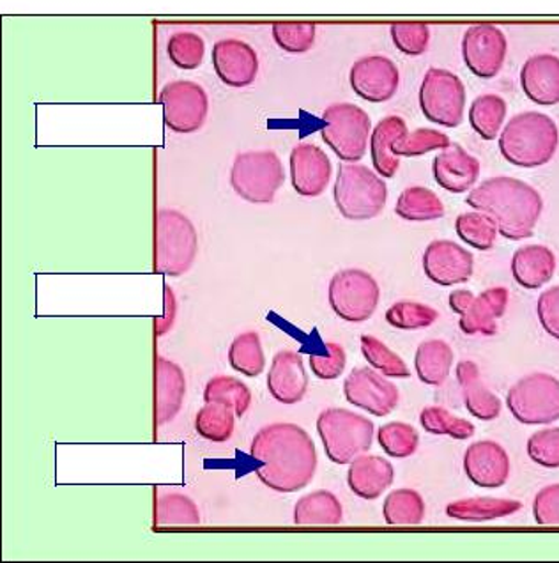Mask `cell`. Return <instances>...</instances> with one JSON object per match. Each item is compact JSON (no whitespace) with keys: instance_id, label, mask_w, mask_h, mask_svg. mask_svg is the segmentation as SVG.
I'll use <instances>...</instances> for the list:
<instances>
[{"instance_id":"cell-1","label":"cell","mask_w":559,"mask_h":563,"mask_svg":"<svg viewBox=\"0 0 559 563\" xmlns=\"http://www.w3.org/2000/svg\"><path fill=\"white\" fill-rule=\"evenodd\" d=\"M257 477L277 493H298L314 481L318 457L314 440L295 423H269L251 440Z\"/></svg>"},{"instance_id":"cell-2","label":"cell","mask_w":559,"mask_h":563,"mask_svg":"<svg viewBox=\"0 0 559 563\" xmlns=\"http://www.w3.org/2000/svg\"><path fill=\"white\" fill-rule=\"evenodd\" d=\"M466 205L489 214L496 223L500 236L510 241L532 238L544 213L540 191L529 183L510 176L480 183L469 191Z\"/></svg>"},{"instance_id":"cell-3","label":"cell","mask_w":559,"mask_h":563,"mask_svg":"<svg viewBox=\"0 0 559 563\" xmlns=\"http://www.w3.org/2000/svg\"><path fill=\"white\" fill-rule=\"evenodd\" d=\"M500 153L508 164L538 168L555 158L559 147V128L550 115L528 110L510 119L501 130Z\"/></svg>"},{"instance_id":"cell-4","label":"cell","mask_w":559,"mask_h":563,"mask_svg":"<svg viewBox=\"0 0 559 563\" xmlns=\"http://www.w3.org/2000/svg\"><path fill=\"white\" fill-rule=\"evenodd\" d=\"M333 199L344 219L353 222L372 220L387 208V183L367 165L344 162L338 167Z\"/></svg>"},{"instance_id":"cell-5","label":"cell","mask_w":559,"mask_h":563,"mask_svg":"<svg viewBox=\"0 0 559 563\" xmlns=\"http://www.w3.org/2000/svg\"><path fill=\"white\" fill-rule=\"evenodd\" d=\"M199 252L197 229L178 209H159L155 217V272L182 277L195 264Z\"/></svg>"},{"instance_id":"cell-6","label":"cell","mask_w":559,"mask_h":563,"mask_svg":"<svg viewBox=\"0 0 559 563\" xmlns=\"http://www.w3.org/2000/svg\"><path fill=\"white\" fill-rule=\"evenodd\" d=\"M317 432L327 460L344 466L369 452L376 426L370 418L349 409L327 408L318 415Z\"/></svg>"},{"instance_id":"cell-7","label":"cell","mask_w":559,"mask_h":563,"mask_svg":"<svg viewBox=\"0 0 559 563\" xmlns=\"http://www.w3.org/2000/svg\"><path fill=\"white\" fill-rule=\"evenodd\" d=\"M283 181L286 170L275 151H245L234 158L231 187L250 205H271Z\"/></svg>"},{"instance_id":"cell-8","label":"cell","mask_w":559,"mask_h":563,"mask_svg":"<svg viewBox=\"0 0 559 563\" xmlns=\"http://www.w3.org/2000/svg\"><path fill=\"white\" fill-rule=\"evenodd\" d=\"M372 121L355 103H333L323 112L321 136L342 162H359L367 155Z\"/></svg>"},{"instance_id":"cell-9","label":"cell","mask_w":559,"mask_h":563,"mask_svg":"<svg viewBox=\"0 0 559 563\" xmlns=\"http://www.w3.org/2000/svg\"><path fill=\"white\" fill-rule=\"evenodd\" d=\"M506 408L524 426H550L559 420V379L552 374L521 377L506 394Z\"/></svg>"},{"instance_id":"cell-10","label":"cell","mask_w":559,"mask_h":563,"mask_svg":"<svg viewBox=\"0 0 559 563\" xmlns=\"http://www.w3.org/2000/svg\"><path fill=\"white\" fill-rule=\"evenodd\" d=\"M468 92L454 71L431 68L420 86V109L423 115L443 128H459L465 121Z\"/></svg>"},{"instance_id":"cell-11","label":"cell","mask_w":559,"mask_h":563,"mask_svg":"<svg viewBox=\"0 0 559 563\" xmlns=\"http://www.w3.org/2000/svg\"><path fill=\"white\" fill-rule=\"evenodd\" d=\"M333 312L347 323H365L372 318L381 300V289L369 272L342 269L333 275L327 289Z\"/></svg>"},{"instance_id":"cell-12","label":"cell","mask_w":559,"mask_h":563,"mask_svg":"<svg viewBox=\"0 0 559 563\" xmlns=\"http://www.w3.org/2000/svg\"><path fill=\"white\" fill-rule=\"evenodd\" d=\"M165 124L176 133H195L210 114V98L201 84L193 80H170L159 91Z\"/></svg>"},{"instance_id":"cell-13","label":"cell","mask_w":559,"mask_h":563,"mask_svg":"<svg viewBox=\"0 0 559 563\" xmlns=\"http://www.w3.org/2000/svg\"><path fill=\"white\" fill-rule=\"evenodd\" d=\"M508 55V40L505 32L491 23L473 25L462 37V57L474 77L494 78L505 66Z\"/></svg>"},{"instance_id":"cell-14","label":"cell","mask_w":559,"mask_h":563,"mask_svg":"<svg viewBox=\"0 0 559 563\" xmlns=\"http://www.w3.org/2000/svg\"><path fill=\"white\" fill-rule=\"evenodd\" d=\"M344 396L349 405L364 409L373 417H388L401 402L396 385L376 368L359 367L344 382Z\"/></svg>"},{"instance_id":"cell-15","label":"cell","mask_w":559,"mask_h":563,"mask_svg":"<svg viewBox=\"0 0 559 563\" xmlns=\"http://www.w3.org/2000/svg\"><path fill=\"white\" fill-rule=\"evenodd\" d=\"M353 91L369 103H387L401 87V71L384 55H365L350 68Z\"/></svg>"},{"instance_id":"cell-16","label":"cell","mask_w":559,"mask_h":563,"mask_svg":"<svg viewBox=\"0 0 559 563\" xmlns=\"http://www.w3.org/2000/svg\"><path fill=\"white\" fill-rule=\"evenodd\" d=\"M423 272L436 286H460L473 277L474 257L455 241L436 240L425 249Z\"/></svg>"},{"instance_id":"cell-17","label":"cell","mask_w":559,"mask_h":563,"mask_svg":"<svg viewBox=\"0 0 559 563\" xmlns=\"http://www.w3.org/2000/svg\"><path fill=\"white\" fill-rule=\"evenodd\" d=\"M291 183L295 194L301 197L323 196L329 187L333 165L329 156L321 147L309 142H301L291 151Z\"/></svg>"},{"instance_id":"cell-18","label":"cell","mask_w":559,"mask_h":563,"mask_svg":"<svg viewBox=\"0 0 559 563\" xmlns=\"http://www.w3.org/2000/svg\"><path fill=\"white\" fill-rule=\"evenodd\" d=\"M259 55L243 40L225 37L214 43L213 68L225 86L234 89L251 86L259 75Z\"/></svg>"},{"instance_id":"cell-19","label":"cell","mask_w":559,"mask_h":563,"mask_svg":"<svg viewBox=\"0 0 559 563\" xmlns=\"http://www.w3.org/2000/svg\"><path fill=\"white\" fill-rule=\"evenodd\" d=\"M465 472L474 486L500 489L508 482L512 472L508 452L497 441H474L466 450Z\"/></svg>"},{"instance_id":"cell-20","label":"cell","mask_w":559,"mask_h":563,"mask_svg":"<svg viewBox=\"0 0 559 563\" xmlns=\"http://www.w3.org/2000/svg\"><path fill=\"white\" fill-rule=\"evenodd\" d=\"M269 394L280 405H298L309 391V374L300 353L283 350L275 355L268 373Z\"/></svg>"},{"instance_id":"cell-21","label":"cell","mask_w":559,"mask_h":563,"mask_svg":"<svg viewBox=\"0 0 559 563\" xmlns=\"http://www.w3.org/2000/svg\"><path fill=\"white\" fill-rule=\"evenodd\" d=\"M480 162L460 144H450L434 158L433 174L437 185L450 194L471 191L480 179Z\"/></svg>"},{"instance_id":"cell-22","label":"cell","mask_w":559,"mask_h":563,"mask_svg":"<svg viewBox=\"0 0 559 563\" xmlns=\"http://www.w3.org/2000/svg\"><path fill=\"white\" fill-rule=\"evenodd\" d=\"M521 87L529 101L540 107L559 104V57L537 54L529 57L521 69Z\"/></svg>"},{"instance_id":"cell-23","label":"cell","mask_w":559,"mask_h":563,"mask_svg":"<svg viewBox=\"0 0 559 563\" xmlns=\"http://www.w3.org/2000/svg\"><path fill=\"white\" fill-rule=\"evenodd\" d=\"M187 394V377L178 364L158 356L155 362V423L172 422L181 411Z\"/></svg>"},{"instance_id":"cell-24","label":"cell","mask_w":559,"mask_h":563,"mask_svg":"<svg viewBox=\"0 0 559 563\" xmlns=\"http://www.w3.org/2000/svg\"><path fill=\"white\" fill-rule=\"evenodd\" d=\"M455 376L459 382L462 399H465L466 409L482 422H492L500 417L503 411V402L489 386L483 383L480 367L471 360H462L457 368Z\"/></svg>"},{"instance_id":"cell-25","label":"cell","mask_w":559,"mask_h":563,"mask_svg":"<svg viewBox=\"0 0 559 563\" xmlns=\"http://www.w3.org/2000/svg\"><path fill=\"white\" fill-rule=\"evenodd\" d=\"M506 287H491L474 296L473 303L460 316L459 327L466 335L491 336L497 332V321L508 309Z\"/></svg>"},{"instance_id":"cell-26","label":"cell","mask_w":559,"mask_h":563,"mask_svg":"<svg viewBox=\"0 0 559 563\" xmlns=\"http://www.w3.org/2000/svg\"><path fill=\"white\" fill-rule=\"evenodd\" d=\"M395 481V470L390 461L379 455H359L349 464L347 484L361 500H378Z\"/></svg>"},{"instance_id":"cell-27","label":"cell","mask_w":559,"mask_h":563,"mask_svg":"<svg viewBox=\"0 0 559 563\" xmlns=\"http://www.w3.org/2000/svg\"><path fill=\"white\" fill-rule=\"evenodd\" d=\"M512 277L518 286L535 291L547 286L555 277L558 261L555 252L546 245H524L512 257Z\"/></svg>"},{"instance_id":"cell-28","label":"cell","mask_w":559,"mask_h":563,"mask_svg":"<svg viewBox=\"0 0 559 563\" xmlns=\"http://www.w3.org/2000/svg\"><path fill=\"white\" fill-rule=\"evenodd\" d=\"M405 133H410V128L401 115H387L372 130L370 156L376 173L384 179L393 178L401 168V156L395 155L393 144Z\"/></svg>"},{"instance_id":"cell-29","label":"cell","mask_w":559,"mask_h":563,"mask_svg":"<svg viewBox=\"0 0 559 563\" xmlns=\"http://www.w3.org/2000/svg\"><path fill=\"white\" fill-rule=\"evenodd\" d=\"M523 504L506 498H491V496H478V498H465V500L451 501L446 507V516L455 521L462 522H489L496 519L510 518Z\"/></svg>"},{"instance_id":"cell-30","label":"cell","mask_w":559,"mask_h":563,"mask_svg":"<svg viewBox=\"0 0 559 563\" xmlns=\"http://www.w3.org/2000/svg\"><path fill=\"white\" fill-rule=\"evenodd\" d=\"M342 521L344 507L329 490H314L295 504L294 522L298 527H337Z\"/></svg>"},{"instance_id":"cell-31","label":"cell","mask_w":559,"mask_h":563,"mask_svg":"<svg viewBox=\"0 0 559 563\" xmlns=\"http://www.w3.org/2000/svg\"><path fill=\"white\" fill-rule=\"evenodd\" d=\"M454 350L448 342L434 341L422 342L414 356V368L420 382L431 386L445 385L454 367Z\"/></svg>"},{"instance_id":"cell-32","label":"cell","mask_w":559,"mask_h":563,"mask_svg":"<svg viewBox=\"0 0 559 563\" xmlns=\"http://www.w3.org/2000/svg\"><path fill=\"white\" fill-rule=\"evenodd\" d=\"M508 104L500 95H480L469 107V124L483 141H494L506 124Z\"/></svg>"},{"instance_id":"cell-33","label":"cell","mask_w":559,"mask_h":563,"mask_svg":"<svg viewBox=\"0 0 559 563\" xmlns=\"http://www.w3.org/2000/svg\"><path fill=\"white\" fill-rule=\"evenodd\" d=\"M395 213L407 222H433L445 217L446 209L437 194L425 187H410L396 199Z\"/></svg>"},{"instance_id":"cell-34","label":"cell","mask_w":559,"mask_h":563,"mask_svg":"<svg viewBox=\"0 0 559 563\" xmlns=\"http://www.w3.org/2000/svg\"><path fill=\"white\" fill-rule=\"evenodd\" d=\"M425 500L418 490L395 489L382 505V516L390 527H418L425 519Z\"/></svg>"},{"instance_id":"cell-35","label":"cell","mask_w":559,"mask_h":563,"mask_svg":"<svg viewBox=\"0 0 559 563\" xmlns=\"http://www.w3.org/2000/svg\"><path fill=\"white\" fill-rule=\"evenodd\" d=\"M155 527H199L201 512L195 501L181 493L156 496Z\"/></svg>"},{"instance_id":"cell-36","label":"cell","mask_w":559,"mask_h":563,"mask_svg":"<svg viewBox=\"0 0 559 563\" xmlns=\"http://www.w3.org/2000/svg\"><path fill=\"white\" fill-rule=\"evenodd\" d=\"M204 402H216L233 409L237 418L245 417L251 406V391L242 379L214 376L204 388Z\"/></svg>"},{"instance_id":"cell-37","label":"cell","mask_w":559,"mask_h":563,"mask_svg":"<svg viewBox=\"0 0 559 563\" xmlns=\"http://www.w3.org/2000/svg\"><path fill=\"white\" fill-rule=\"evenodd\" d=\"M455 231L460 240L468 243L474 251L487 252L496 245L497 225L489 214L473 209L471 213H462L455 220Z\"/></svg>"},{"instance_id":"cell-38","label":"cell","mask_w":559,"mask_h":563,"mask_svg":"<svg viewBox=\"0 0 559 563\" xmlns=\"http://www.w3.org/2000/svg\"><path fill=\"white\" fill-rule=\"evenodd\" d=\"M228 364L243 376L257 377L266 368L265 350L259 333L245 332L228 347Z\"/></svg>"},{"instance_id":"cell-39","label":"cell","mask_w":559,"mask_h":563,"mask_svg":"<svg viewBox=\"0 0 559 563\" xmlns=\"http://www.w3.org/2000/svg\"><path fill=\"white\" fill-rule=\"evenodd\" d=\"M236 413L227 406L205 402L195 418V429L201 438L211 443H225L236 431Z\"/></svg>"},{"instance_id":"cell-40","label":"cell","mask_w":559,"mask_h":563,"mask_svg":"<svg viewBox=\"0 0 559 563\" xmlns=\"http://www.w3.org/2000/svg\"><path fill=\"white\" fill-rule=\"evenodd\" d=\"M420 423L425 431L436 437H450L454 440L465 441L474 437L473 423L466 418L455 417L441 406H428L420 413Z\"/></svg>"},{"instance_id":"cell-41","label":"cell","mask_w":559,"mask_h":563,"mask_svg":"<svg viewBox=\"0 0 559 563\" xmlns=\"http://www.w3.org/2000/svg\"><path fill=\"white\" fill-rule=\"evenodd\" d=\"M361 355L367 360L370 367L376 368L387 377H410L411 371L395 351H391L378 336H361Z\"/></svg>"},{"instance_id":"cell-42","label":"cell","mask_w":559,"mask_h":563,"mask_svg":"<svg viewBox=\"0 0 559 563\" xmlns=\"http://www.w3.org/2000/svg\"><path fill=\"white\" fill-rule=\"evenodd\" d=\"M378 441L384 454L396 460H405L416 454L420 446V434L413 426L405 422H390L378 431Z\"/></svg>"},{"instance_id":"cell-43","label":"cell","mask_w":559,"mask_h":563,"mask_svg":"<svg viewBox=\"0 0 559 563\" xmlns=\"http://www.w3.org/2000/svg\"><path fill=\"white\" fill-rule=\"evenodd\" d=\"M450 136L434 130V128H418L414 132L405 133L393 144V151L401 158H416L427 155L431 151H443L450 146Z\"/></svg>"},{"instance_id":"cell-44","label":"cell","mask_w":559,"mask_h":563,"mask_svg":"<svg viewBox=\"0 0 559 563\" xmlns=\"http://www.w3.org/2000/svg\"><path fill=\"white\" fill-rule=\"evenodd\" d=\"M437 318L439 312L436 309L418 301H399L387 310V323L405 332L433 327Z\"/></svg>"},{"instance_id":"cell-45","label":"cell","mask_w":559,"mask_h":563,"mask_svg":"<svg viewBox=\"0 0 559 563\" xmlns=\"http://www.w3.org/2000/svg\"><path fill=\"white\" fill-rule=\"evenodd\" d=\"M167 54L174 66H178L179 69L193 71L201 68L205 57L204 37L195 32H178L167 43Z\"/></svg>"},{"instance_id":"cell-46","label":"cell","mask_w":559,"mask_h":563,"mask_svg":"<svg viewBox=\"0 0 559 563\" xmlns=\"http://www.w3.org/2000/svg\"><path fill=\"white\" fill-rule=\"evenodd\" d=\"M317 27L309 22H278L273 25V40L287 54H306L314 46Z\"/></svg>"},{"instance_id":"cell-47","label":"cell","mask_w":559,"mask_h":563,"mask_svg":"<svg viewBox=\"0 0 559 563\" xmlns=\"http://www.w3.org/2000/svg\"><path fill=\"white\" fill-rule=\"evenodd\" d=\"M390 36L399 52L407 57H420L431 45V29L425 23H393Z\"/></svg>"},{"instance_id":"cell-48","label":"cell","mask_w":559,"mask_h":563,"mask_svg":"<svg viewBox=\"0 0 559 563\" xmlns=\"http://www.w3.org/2000/svg\"><path fill=\"white\" fill-rule=\"evenodd\" d=\"M528 455L541 468H559V428H546L532 434L528 440Z\"/></svg>"},{"instance_id":"cell-49","label":"cell","mask_w":559,"mask_h":563,"mask_svg":"<svg viewBox=\"0 0 559 563\" xmlns=\"http://www.w3.org/2000/svg\"><path fill=\"white\" fill-rule=\"evenodd\" d=\"M324 350H326L324 355L315 353V355L310 356V368L318 379L333 382V379H338L346 371V350L337 342H327Z\"/></svg>"},{"instance_id":"cell-50","label":"cell","mask_w":559,"mask_h":563,"mask_svg":"<svg viewBox=\"0 0 559 563\" xmlns=\"http://www.w3.org/2000/svg\"><path fill=\"white\" fill-rule=\"evenodd\" d=\"M533 518L538 527L559 528V484L538 490L533 500Z\"/></svg>"},{"instance_id":"cell-51","label":"cell","mask_w":559,"mask_h":563,"mask_svg":"<svg viewBox=\"0 0 559 563\" xmlns=\"http://www.w3.org/2000/svg\"><path fill=\"white\" fill-rule=\"evenodd\" d=\"M537 316L547 335L559 342V286L541 292L537 301Z\"/></svg>"},{"instance_id":"cell-52","label":"cell","mask_w":559,"mask_h":563,"mask_svg":"<svg viewBox=\"0 0 559 563\" xmlns=\"http://www.w3.org/2000/svg\"><path fill=\"white\" fill-rule=\"evenodd\" d=\"M164 305V316L155 319V333L158 336L167 335L178 319V296L170 286H165Z\"/></svg>"},{"instance_id":"cell-53","label":"cell","mask_w":559,"mask_h":563,"mask_svg":"<svg viewBox=\"0 0 559 563\" xmlns=\"http://www.w3.org/2000/svg\"><path fill=\"white\" fill-rule=\"evenodd\" d=\"M474 295L468 289H457V291L451 292L450 295V309L454 310L455 313H462L469 309V305L473 303Z\"/></svg>"}]
</instances>
